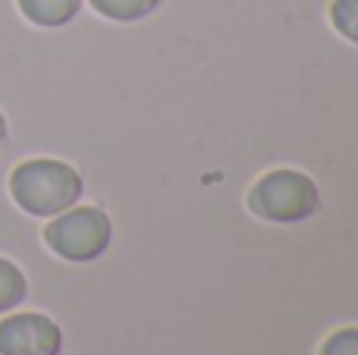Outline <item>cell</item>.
Listing matches in <instances>:
<instances>
[{"label": "cell", "mask_w": 358, "mask_h": 355, "mask_svg": "<svg viewBox=\"0 0 358 355\" xmlns=\"http://www.w3.org/2000/svg\"><path fill=\"white\" fill-rule=\"evenodd\" d=\"M63 333L48 314H13L0 321V355H60Z\"/></svg>", "instance_id": "4"}, {"label": "cell", "mask_w": 358, "mask_h": 355, "mask_svg": "<svg viewBox=\"0 0 358 355\" xmlns=\"http://www.w3.org/2000/svg\"><path fill=\"white\" fill-rule=\"evenodd\" d=\"M101 16L117 19V22H136V19L148 16L161 0H88Z\"/></svg>", "instance_id": "6"}, {"label": "cell", "mask_w": 358, "mask_h": 355, "mask_svg": "<svg viewBox=\"0 0 358 355\" xmlns=\"http://www.w3.org/2000/svg\"><path fill=\"white\" fill-rule=\"evenodd\" d=\"M330 19H334L336 31H340L343 38L358 44V0H334Z\"/></svg>", "instance_id": "8"}, {"label": "cell", "mask_w": 358, "mask_h": 355, "mask_svg": "<svg viewBox=\"0 0 358 355\" xmlns=\"http://www.w3.org/2000/svg\"><path fill=\"white\" fill-rule=\"evenodd\" d=\"M3 138H6V119H3V113H0V145H3Z\"/></svg>", "instance_id": "10"}, {"label": "cell", "mask_w": 358, "mask_h": 355, "mask_svg": "<svg viewBox=\"0 0 358 355\" xmlns=\"http://www.w3.org/2000/svg\"><path fill=\"white\" fill-rule=\"evenodd\" d=\"M19 10L35 25H66L82 10V0H19Z\"/></svg>", "instance_id": "5"}, {"label": "cell", "mask_w": 358, "mask_h": 355, "mask_svg": "<svg viewBox=\"0 0 358 355\" xmlns=\"http://www.w3.org/2000/svg\"><path fill=\"white\" fill-rule=\"evenodd\" d=\"M10 192L22 211L35 214V217H57L79 201L82 176L63 161L38 157V161H25L13 170Z\"/></svg>", "instance_id": "1"}, {"label": "cell", "mask_w": 358, "mask_h": 355, "mask_svg": "<svg viewBox=\"0 0 358 355\" xmlns=\"http://www.w3.org/2000/svg\"><path fill=\"white\" fill-rule=\"evenodd\" d=\"M321 355H358V327H343L330 333L321 346Z\"/></svg>", "instance_id": "9"}, {"label": "cell", "mask_w": 358, "mask_h": 355, "mask_svg": "<svg viewBox=\"0 0 358 355\" xmlns=\"http://www.w3.org/2000/svg\"><path fill=\"white\" fill-rule=\"evenodd\" d=\"M113 226L101 208H66L44 226V242L66 261H94L107 252Z\"/></svg>", "instance_id": "3"}, {"label": "cell", "mask_w": 358, "mask_h": 355, "mask_svg": "<svg viewBox=\"0 0 358 355\" xmlns=\"http://www.w3.org/2000/svg\"><path fill=\"white\" fill-rule=\"evenodd\" d=\"M25 299V277L13 261L0 258V312H10L13 305Z\"/></svg>", "instance_id": "7"}, {"label": "cell", "mask_w": 358, "mask_h": 355, "mask_svg": "<svg viewBox=\"0 0 358 355\" xmlns=\"http://www.w3.org/2000/svg\"><path fill=\"white\" fill-rule=\"evenodd\" d=\"M317 186L302 170H271L248 192V208L273 224H299L317 211Z\"/></svg>", "instance_id": "2"}]
</instances>
